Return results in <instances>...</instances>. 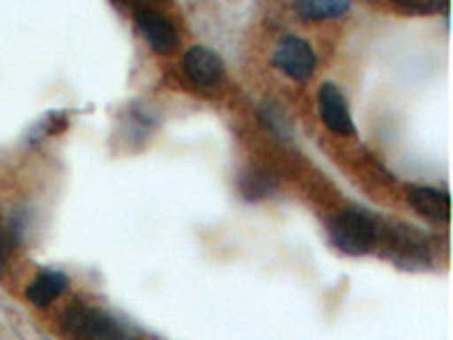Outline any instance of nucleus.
Instances as JSON below:
<instances>
[{"label":"nucleus","instance_id":"1","mask_svg":"<svg viewBox=\"0 0 453 340\" xmlns=\"http://www.w3.org/2000/svg\"><path fill=\"white\" fill-rule=\"evenodd\" d=\"M329 241L342 254L363 257L374 250L379 241V227L374 218L361 209H342L329 220Z\"/></svg>","mask_w":453,"mask_h":340},{"label":"nucleus","instance_id":"2","mask_svg":"<svg viewBox=\"0 0 453 340\" xmlns=\"http://www.w3.org/2000/svg\"><path fill=\"white\" fill-rule=\"evenodd\" d=\"M62 331L71 340H125L120 327L100 309L73 302L62 315Z\"/></svg>","mask_w":453,"mask_h":340},{"label":"nucleus","instance_id":"3","mask_svg":"<svg viewBox=\"0 0 453 340\" xmlns=\"http://www.w3.org/2000/svg\"><path fill=\"white\" fill-rule=\"evenodd\" d=\"M273 64L281 73H286L288 78L297 80V82H306L313 75L318 57H315L313 48L309 42H304L302 36H281L273 52Z\"/></svg>","mask_w":453,"mask_h":340},{"label":"nucleus","instance_id":"4","mask_svg":"<svg viewBox=\"0 0 453 340\" xmlns=\"http://www.w3.org/2000/svg\"><path fill=\"white\" fill-rule=\"evenodd\" d=\"M134 23L139 27L141 36L150 46L155 48L161 55H168V52L175 50V46L180 43V35H177V27L173 26L168 16L161 14L155 7H136L134 12Z\"/></svg>","mask_w":453,"mask_h":340},{"label":"nucleus","instance_id":"5","mask_svg":"<svg viewBox=\"0 0 453 340\" xmlns=\"http://www.w3.org/2000/svg\"><path fill=\"white\" fill-rule=\"evenodd\" d=\"M318 109L322 123H325L326 129H331L334 135L351 136L356 132V125L354 120H351L349 113V103H347L345 93L340 91L335 84L326 82L319 87Z\"/></svg>","mask_w":453,"mask_h":340},{"label":"nucleus","instance_id":"6","mask_svg":"<svg viewBox=\"0 0 453 340\" xmlns=\"http://www.w3.org/2000/svg\"><path fill=\"white\" fill-rule=\"evenodd\" d=\"M390 257L395 259L396 266H402V268H424L428 266V245L418 232H412L411 227H392L390 232Z\"/></svg>","mask_w":453,"mask_h":340},{"label":"nucleus","instance_id":"7","mask_svg":"<svg viewBox=\"0 0 453 340\" xmlns=\"http://www.w3.org/2000/svg\"><path fill=\"white\" fill-rule=\"evenodd\" d=\"M184 71L193 82L202 84V87H211L222 78L225 64H222L220 55L213 52L211 48L193 46L184 55Z\"/></svg>","mask_w":453,"mask_h":340},{"label":"nucleus","instance_id":"8","mask_svg":"<svg viewBox=\"0 0 453 340\" xmlns=\"http://www.w3.org/2000/svg\"><path fill=\"white\" fill-rule=\"evenodd\" d=\"M408 205L415 213L431 222L449 220V193L433 186H415L408 191Z\"/></svg>","mask_w":453,"mask_h":340},{"label":"nucleus","instance_id":"9","mask_svg":"<svg viewBox=\"0 0 453 340\" xmlns=\"http://www.w3.org/2000/svg\"><path fill=\"white\" fill-rule=\"evenodd\" d=\"M68 289L66 274L59 270H43L36 274L26 289V298L30 299L35 306H50L64 290Z\"/></svg>","mask_w":453,"mask_h":340},{"label":"nucleus","instance_id":"10","mask_svg":"<svg viewBox=\"0 0 453 340\" xmlns=\"http://www.w3.org/2000/svg\"><path fill=\"white\" fill-rule=\"evenodd\" d=\"M349 10V3L345 0H299L295 3V12L306 21H325L335 19Z\"/></svg>","mask_w":453,"mask_h":340},{"label":"nucleus","instance_id":"11","mask_svg":"<svg viewBox=\"0 0 453 340\" xmlns=\"http://www.w3.org/2000/svg\"><path fill=\"white\" fill-rule=\"evenodd\" d=\"M277 177L265 173V170H248L241 180V193L248 200H263V197H268L270 193L277 191Z\"/></svg>","mask_w":453,"mask_h":340},{"label":"nucleus","instance_id":"12","mask_svg":"<svg viewBox=\"0 0 453 340\" xmlns=\"http://www.w3.org/2000/svg\"><path fill=\"white\" fill-rule=\"evenodd\" d=\"M261 116L268 120V125L273 128V132H277L279 136H288V125L283 123V112L281 109H274V104L261 109Z\"/></svg>","mask_w":453,"mask_h":340},{"label":"nucleus","instance_id":"13","mask_svg":"<svg viewBox=\"0 0 453 340\" xmlns=\"http://www.w3.org/2000/svg\"><path fill=\"white\" fill-rule=\"evenodd\" d=\"M402 10L412 12V14H426V12H435L438 10V3H433V0H424V3H418V0H403Z\"/></svg>","mask_w":453,"mask_h":340},{"label":"nucleus","instance_id":"14","mask_svg":"<svg viewBox=\"0 0 453 340\" xmlns=\"http://www.w3.org/2000/svg\"><path fill=\"white\" fill-rule=\"evenodd\" d=\"M10 250H12L10 236H5V234H0V270L5 268L7 257H10Z\"/></svg>","mask_w":453,"mask_h":340}]
</instances>
